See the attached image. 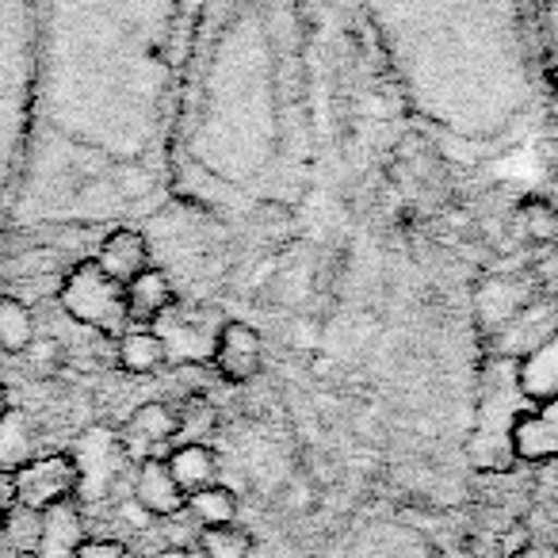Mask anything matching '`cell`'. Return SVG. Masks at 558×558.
Returning a JSON list of instances; mask_svg holds the SVG:
<instances>
[{
  "instance_id": "6da1fadb",
  "label": "cell",
  "mask_w": 558,
  "mask_h": 558,
  "mask_svg": "<svg viewBox=\"0 0 558 558\" xmlns=\"http://www.w3.org/2000/svg\"><path fill=\"white\" fill-rule=\"evenodd\" d=\"M35 77V0H0V238L9 233Z\"/></svg>"
},
{
  "instance_id": "7a4b0ae2",
  "label": "cell",
  "mask_w": 558,
  "mask_h": 558,
  "mask_svg": "<svg viewBox=\"0 0 558 558\" xmlns=\"http://www.w3.org/2000/svg\"><path fill=\"white\" fill-rule=\"evenodd\" d=\"M58 306L70 314L77 326L104 337H123L131 329L126 318V291L119 279H111L96 260H81L65 271L58 288Z\"/></svg>"
},
{
  "instance_id": "3957f363",
  "label": "cell",
  "mask_w": 558,
  "mask_h": 558,
  "mask_svg": "<svg viewBox=\"0 0 558 558\" xmlns=\"http://www.w3.org/2000/svg\"><path fill=\"white\" fill-rule=\"evenodd\" d=\"M16 482V505L27 512H47L62 501H77L81 494V466L73 451H47L32 456L12 471Z\"/></svg>"
},
{
  "instance_id": "277c9868",
  "label": "cell",
  "mask_w": 558,
  "mask_h": 558,
  "mask_svg": "<svg viewBox=\"0 0 558 558\" xmlns=\"http://www.w3.org/2000/svg\"><path fill=\"white\" fill-rule=\"evenodd\" d=\"M215 372L226 383H248L260 375V333L248 322H222L215 333Z\"/></svg>"
},
{
  "instance_id": "5b68a950",
  "label": "cell",
  "mask_w": 558,
  "mask_h": 558,
  "mask_svg": "<svg viewBox=\"0 0 558 558\" xmlns=\"http://www.w3.org/2000/svg\"><path fill=\"white\" fill-rule=\"evenodd\" d=\"M177 433H180L177 410H169L165 402H146L126 417L119 440H123L126 456L142 463V459H161V448H169L177 440Z\"/></svg>"
},
{
  "instance_id": "8992f818",
  "label": "cell",
  "mask_w": 558,
  "mask_h": 558,
  "mask_svg": "<svg viewBox=\"0 0 558 558\" xmlns=\"http://www.w3.org/2000/svg\"><path fill=\"white\" fill-rule=\"evenodd\" d=\"M509 448L524 463L558 459V398L539 402V410H520L509 428Z\"/></svg>"
},
{
  "instance_id": "52a82bcc",
  "label": "cell",
  "mask_w": 558,
  "mask_h": 558,
  "mask_svg": "<svg viewBox=\"0 0 558 558\" xmlns=\"http://www.w3.org/2000/svg\"><path fill=\"white\" fill-rule=\"evenodd\" d=\"M134 501L149 517H177L187 509V494L177 486L169 463L165 459H142L134 471Z\"/></svg>"
},
{
  "instance_id": "ba28073f",
  "label": "cell",
  "mask_w": 558,
  "mask_h": 558,
  "mask_svg": "<svg viewBox=\"0 0 558 558\" xmlns=\"http://www.w3.org/2000/svg\"><path fill=\"white\" fill-rule=\"evenodd\" d=\"M123 291H126V318H131V326H154L177 303L172 276L165 268H154V264L142 276H134Z\"/></svg>"
},
{
  "instance_id": "9c48e42d",
  "label": "cell",
  "mask_w": 558,
  "mask_h": 558,
  "mask_svg": "<svg viewBox=\"0 0 558 558\" xmlns=\"http://www.w3.org/2000/svg\"><path fill=\"white\" fill-rule=\"evenodd\" d=\"M85 539V520L77 501H62L54 509L39 512V532H35V558H77Z\"/></svg>"
},
{
  "instance_id": "30bf717a",
  "label": "cell",
  "mask_w": 558,
  "mask_h": 558,
  "mask_svg": "<svg viewBox=\"0 0 558 558\" xmlns=\"http://www.w3.org/2000/svg\"><path fill=\"white\" fill-rule=\"evenodd\" d=\"M93 260L126 288L134 276H142L149 268V238L142 230H134V226H119L100 241Z\"/></svg>"
},
{
  "instance_id": "8fae6325",
  "label": "cell",
  "mask_w": 558,
  "mask_h": 558,
  "mask_svg": "<svg viewBox=\"0 0 558 558\" xmlns=\"http://www.w3.org/2000/svg\"><path fill=\"white\" fill-rule=\"evenodd\" d=\"M517 387L532 402H547L558 398V333H550L543 344L524 352L517 364Z\"/></svg>"
},
{
  "instance_id": "7c38bea8",
  "label": "cell",
  "mask_w": 558,
  "mask_h": 558,
  "mask_svg": "<svg viewBox=\"0 0 558 558\" xmlns=\"http://www.w3.org/2000/svg\"><path fill=\"white\" fill-rule=\"evenodd\" d=\"M116 360L126 375H149L169 360L165 337L154 326H131L123 337H116Z\"/></svg>"
},
{
  "instance_id": "4fadbf2b",
  "label": "cell",
  "mask_w": 558,
  "mask_h": 558,
  "mask_svg": "<svg viewBox=\"0 0 558 558\" xmlns=\"http://www.w3.org/2000/svg\"><path fill=\"white\" fill-rule=\"evenodd\" d=\"M165 463H169L172 478H177V486L184 489V494H195V489L218 482V456L207 444H195V440L180 444V448H172L169 456H165Z\"/></svg>"
},
{
  "instance_id": "5bb4252c",
  "label": "cell",
  "mask_w": 558,
  "mask_h": 558,
  "mask_svg": "<svg viewBox=\"0 0 558 558\" xmlns=\"http://www.w3.org/2000/svg\"><path fill=\"white\" fill-rule=\"evenodd\" d=\"M35 344V314L24 299L0 295V352L20 356Z\"/></svg>"
},
{
  "instance_id": "9a60e30c",
  "label": "cell",
  "mask_w": 558,
  "mask_h": 558,
  "mask_svg": "<svg viewBox=\"0 0 558 558\" xmlns=\"http://www.w3.org/2000/svg\"><path fill=\"white\" fill-rule=\"evenodd\" d=\"M35 456V433L32 421L24 410L12 405L4 417H0V471H16L20 463Z\"/></svg>"
},
{
  "instance_id": "2e32d148",
  "label": "cell",
  "mask_w": 558,
  "mask_h": 558,
  "mask_svg": "<svg viewBox=\"0 0 558 558\" xmlns=\"http://www.w3.org/2000/svg\"><path fill=\"white\" fill-rule=\"evenodd\" d=\"M187 509H192V517L203 527L233 524V517H238V494L230 486H222V482H210V486L187 494Z\"/></svg>"
},
{
  "instance_id": "e0dca14e",
  "label": "cell",
  "mask_w": 558,
  "mask_h": 558,
  "mask_svg": "<svg viewBox=\"0 0 558 558\" xmlns=\"http://www.w3.org/2000/svg\"><path fill=\"white\" fill-rule=\"evenodd\" d=\"M199 555L203 558H248V555H253V535H248L245 527H238V524L203 527Z\"/></svg>"
},
{
  "instance_id": "ac0fdd59",
  "label": "cell",
  "mask_w": 558,
  "mask_h": 558,
  "mask_svg": "<svg viewBox=\"0 0 558 558\" xmlns=\"http://www.w3.org/2000/svg\"><path fill=\"white\" fill-rule=\"evenodd\" d=\"M520 222H524L527 238L539 241V245H558V210L547 199L532 195V199L520 203Z\"/></svg>"
},
{
  "instance_id": "d6986e66",
  "label": "cell",
  "mask_w": 558,
  "mask_h": 558,
  "mask_svg": "<svg viewBox=\"0 0 558 558\" xmlns=\"http://www.w3.org/2000/svg\"><path fill=\"white\" fill-rule=\"evenodd\" d=\"M77 558H126V543H119V539H81V547H77Z\"/></svg>"
},
{
  "instance_id": "ffe728a7",
  "label": "cell",
  "mask_w": 558,
  "mask_h": 558,
  "mask_svg": "<svg viewBox=\"0 0 558 558\" xmlns=\"http://www.w3.org/2000/svg\"><path fill=\"white\" fill-rule=\"evenodd\" d=\"M527 547H532V532H524V527H517V532L501 535V555L505 558H517L520 550H527Z\"/></svg>"
},
{
  "instance_id": "44dd1931",
  "label": "cell",
  "mask_w": 558,
  "mask_h": 558,
  "mask_svg": "<svg viewBox=\"0 0 558 558\" xmlns=\"http://www.w3.org/2000/svg\"><path fill=\"white\" fill-rule=\"evenodd\" d=\"M16 509V482H12V471H0V512Z\"/></svg>"
},
{
  "instance_id": "7402d4cb",
  "label": "cell",
  "mask_w": 558,
  "mask_h": 558,
  "mask_svg": "<svg viewBox=\"0 0 558 558\" xmlns=\"http://www.w3.org/2000/svg\"><path fill=\"white\" fill-rule=\"evenodd\" d=\"M149 558H192V550H187V547H177V543H169V547L154 550Z\"/></svg>"
},
{
  "instance_id": "603a6c76",
  "label": "cell",
  "mask_w": 558,
  "mask_h": 558,
  "mask_svg": "<svg viewBox=\"0 0 558 558\" xmlns=\"http://www.w3.org/2000/svg\"><path fill=\"white\" fill-rule=\"evenodd\" d=\"M12 410V395H9V387H4V383H0V417H4V413Z\"/></svg>"
},
{
  "instance_id": "cb8c5ba5",
  "label": "cell",
  "mask_w": 558,
  "mask_h": 558,
  "mask_svg": "<svg viewBox=\"0 0 558 558\" xmlns=\"http://www.w3.org/2000/svg\"><path fill=\"white\" fill-rule=\"evenodd\" d=\"M543 154H547L550 161H558V138H555V142H547V146H543Z\"/></svg>"
},
{
  "instance_id": "d4e9b609",
  "label": "cell",
  "mask_w": 558,
  "mask_h": 558,
  "mask_svg": "<svg viewBox=\"0 0 558 558\" xmlns=\"http://www.w3.org/2000/svg\"><path fill=\"white\" fill-rule=\"evenodd\" d=\"M547 203H550V207H555V210H558V187H550V195H547Z\"/></svg>"
}]
</instances>
